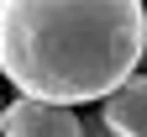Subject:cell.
Segmentation results:
<instances>
[{
    "instance_id": "2",
    "label": "cell",
    "mask_w": 147,
    "mask_h": 137,
    "mask_svg": "<svg viewBox=\"0 0 147 137\" xmlns=\"http://www.w3.org/2000/svg\"><path fill=\"white\" fill-rule=\"evenodd\" d=\"M0 137H84V116L68 111V106H47V100L16 95V100H5Z\"/></svg>"
},
{
    "instance_id": "4",
    "label": "cell",
    "mask_w": 147,
    "mask_h": 137,
    "mask_svg": "<svg viewBox=\"0 0 147 137\" xmlns=\"http://www.w3.org/2000/svg\"><path fill=\"white\" fill-rule=\"evenodd\" d=\"M137 74H147V48H142V69H137Z\"/></svg>"
},
{
    "instance_id": "3",
    "label": "cell",
    "mask_w": 147,
    "mask_h": 137,
    "mask_svg": "<svg viewBox=\"0 0 147 137\" xmlns=\"http://www.w3.org/2000/svg\"><path fill=\"white\" fill-rule=\"evenodd\" d=\"M100 127L110 137H147V74H131L116 95H105Z\"/></svg>"
},
{
    "instance_id": "1",
    "label": "cell",
    "mask_w": 147,
    "mask_h": 137,
    "mask_svg": "<svg viewBox=\"0 0 147 137\" xmlns=\"http://www.w3.org/2000/svg\"><path fill=\"white\" fill-rule=\"evenodd\" d=\"M142 0H0V74L47 106H89L142 69Z\"/></svg>"
},
{
    "instance_id": "5",
    "label": "cell",
    "mask_w": 147,
    "mask_h": 137,
    "mask_svg": "<svg viewBox=\"0 0 147 137\" xmlns=\"http://www.w3.org/2000/svg\"><path fill=\"white\" fill-rule=\"evenodd\" d=\"M0 116H5V100H0Z\"/></svg>"
}]
</instances>
